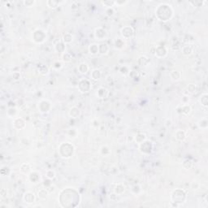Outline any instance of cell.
Listing matches in <instances>:
<instances>
[{
  "instance_id": "cell-1",
  "label": "cell",
  "mask_w": 208,
  "mask_h": 208,
  "mask_svg": "<svg viewBox=\"0 0 208 208\" xmlns=\"http://www.w3.org/2000/svg\"><path fill=\"white\" fill-rule=\"evenodd\" d=\"M58 200L62 207H75L81 202V196L74 188H66L60 193Z\"/></svg>"
},
{
  "instance_id": "cell-2",
  "label": "cell",
  "mask_w": 208,
  "mask_h": 208,
  "mask_svg": "<svg viewBox=\"0 0 208 208\" xmlns=\"http://www.w3.org/2000/svg\"><path fill=\"white\" fill-rule=\"evenodd\" d=\"M155 16L159 20L167 22L170 20L174 16V10L172 6L167 3H162L155 8Z\"/></svg>"
},
{
  "instance_id": "cell-3",
  "label": "cell",
  "mask_w": 208,
  "mask_h": 208,
  "mask_svg": "<svg viewBox=\"0 0 208 208\" xmlns=\"http://www.w3.org/2000/svg\"><path fill=\"white\" fill-rule=\"evenodd\" d=\"M58 153L62 159H68L74 155L75 147L70 142H62L58 146Z\"/></svg>"
},
{
  "instance_id": "cell-4",
  "label": "cell",
  "mask_w": 208,
  "mask_h": 208,
  "mask_svg": "<svg viewBox=\"0 0 208 208\" xmlns=\"http://www.w3.org/2000/svg\"><path fill=\"white\" fill-rule=\"evenodd\" d=\"M170 199L171 202L173 204L174 207H179L186 202L187 194L185 191L182 189H176L171 193Z\"/></svg>"
},
{
  "instance_id": "cell-5",
  "label": "cell",
  "mask_w": 208,
  "mask_h": 208,
  "mask_svg": "<svg viewBox=\"0 0 208 208\" xmlns=\"http://www.w3.org/2000/svg\"><path fill=\"white\" fill-rule=\"evenodd\" d=\"M139 151L143 155H150L154 151V143L150 140H145L138 145Z\"/></svg>"
},
{
  "instance_id": "cell-6",
  "label": "cell",
  "mask_w": 208,
  "mask_h": 208,
  "mask_svg": "<svg viewBox=\"0 0 208 208\" xmlns=\"http://www.w3.org/2000/svg\"><path fill=\"white\" fill-rule=\"evenodd\" d=\"M46 38H47L46 33L42 29H40V28H38V29L34 30L33 34H32V40L37 44L43 43L46 41Z\"/></svg>"
},
{
  "instance_id": "cell-7",
  "label": "cell",
  "mask_w": 208,
  "mask_h": 208,
  "mask_svg": "<svg viewBox=\"0 0 208 208\" xmlns=\"http://www.w3.org/2000/svg\"><path fill=\"white\" fill-rule=\"evenodd\" d=\"M91 88V82L88 79L82 78L78 81L77 89L81 93H83V94L88 93L89 91H90Z\"/></svg>"
},
{
  "instance_id": "cell-8",
  "label": "cell",
  "mask_w": 208,
  "mask_h": 208,
  "mask_svg": "<svg viewBox=\"0 0 208 208\" xmlns=\"http://www.w3.org/2000/svg\"><path fill=\"white\" fill-rule=\"evenodd\" d=\"M38 111L42 114H47L48 112H50V111L52 108V104L51 103V102L43 99L41 100L38 104Z\"/></svg>"
},
{
  "instance_id": "cell-9",
  "label": "cell",
  "mask_w": 208,
  "mask_h": 208,
  "mask_svg": "<svg viewBox=\"0 0 208 208\" xmlns=\"http://www.w3.org/2000/svg\"><path fill=\"white\" fill-rule=\"evenodd\" d=\"M12 125L13 128H14L15 129L22 130L24 129L26 126L25 120H24L23 118H21V117H16V118L13 119Z\"/></svg>"
},
{
  "instance_id": "cell-10",
  "label": "cell",
  "mask_w": 208,
  "mask_h": 208,
  "mask_svg": "<svg viewBox=\"0 0 208 208\" xmlns=\"http://www.w3.org/2000/svg\"><path fill=\"white\" fill-rule=\"evenodd\" d=\"M121 36L124 39H129L132 38V36L134 34V29L131 26H124L120 29Z\"/></svg>"
},
{
  "instance_id": "cell-11",
  "label": "cell",
  "mask_w": 208,
  "mask_h": 208,
  "mask_svg": "<svg viewBox=\"0 0 208 208\" xmlns=\"http://www.w3.org/2000/svg\"><path fill=\"white\" fill-rule=\"evenodd\" d=\"M95 38L98 41H103L107 38V31L102 27H98L95 29Z\"/></svg>"
},
{
  "instance_id": "cell-12",
  "label": "cell",
  "mask_w": 208,
  "mask_h": 208,
  "mask_svg": "<svg viewBox=\"0 0 208 208\" xmlns=\"http://www.w3.org/2000/svg\"><path fill=\"white\" fill-rule=\"evenodd\" d=\"M167 49L165 46H163V45H159L155 47V55L157 58H164V57L167 56Z\"/></svg>"
},
{
  "instance_id": "cell-13",
  "label": "cell",
  "mask_w": 208,
  "mask_h": 208,
  "mask_svg": "<svg viewBox=\"0 0 208 208\" xmlns=\"http://www.w3.org/2000/svg\"><path fill=\"white\" fill-rule=\"evenodd\" d=\"M198 91H199L198 85H194V84H189L184 89V95H186V96H189V95L197 94Z\"/></svg>"
},
{
  "instance_id": "cell-14",
  "label": "cell",
  "mask_w": 208,
  "mask_h": 208,
  "mask_svg": "<svg viewBox=\"0 0 208 208\" xmlns=\"http://www.w3.org/2000/svg\"><path fill=\"white\" fill-rule=\"evenodd\" d=\"M28 180L33 184H37L41 180V174L37 171H31L28 176Z\"/></svg>"
},
{
  "instance_id": "cell-15",
  "label": "cell",
  "mask_w": 208,
  "mask_h": 208,
  "mask_svg": "<svg viewBox=\"0 0 208 208\" xmlns=\"http://www.w3.org/2000/svg\"><path fill=\"white\" fill-rule=\"evenodd\" d=\"M36 200V197H35L34 193L30 191L25 193V194L23 195V201L28 204H32Z\"/></svg>"
},
{
  "instance_id": "cell-16",
  "label": "cell",
  "mask_w": 208,
  "mask_h": 208,
  "mask_svg": "<svg viewBox=\"0 0 208 208\" xmlns=\"http://www.w3.org/2000/svg\"><path fill=\"white\" fill-rule=\"evenodd\" d=\"M81 111L77 107H71L68 111V116L73 119H77L81 116Z\"/></svg>"
},
{
  "instance_id": "cell-17",
  "label": "cell",
  "mask_w": 208,
  "mask_h": 208,
  "mask_svg": "<svg viewBox=\"0 0 208 208\" xmlns=\"http://www.w3.org/2000/svg\"><path fill=\"white\" fill-rule=\"evenodd\" d=\"M112 189H113L114 193L120 196L121 194H123L124 191H125V186L121 183H116V184H114V187Z\"/></svg>"
},
{
  "instance_id": "cell-18",
  "label": "cell",
  "mask_w": 208,
  "mask_h": 208,
  "mask_svg": "<svg viewBox=\"0 0 208 208\" xmlns=\"http://www.w3.org/2000/svg\"><path fill=\"white\" fill-rule=\"evenodd\" d=\"M109 95V91L107 88L105 87H100L98 89V90L96 92V96L97 98H98L99 99H104V98H107Z\"/></svg>"
},
{
  "instance_id": "cell-19",
  "label": "cell",
  "mask_w": 208,
  "mask_h": 208,
  "mask_svg": "<svg viewBox=\"0 0 208 208\" xmlns=\"http://www.w3.org/2000/svg\"><path fill=\"white\" fill-rule=\"evenodd\" d=\"M174 137L178 142H184L186 138V132L182 129H178L174 133Z\"/></svg>"
},
{
  "instance_id": "cell-20",
  "label": "cell",
  "mask_w": 208,
  "mask_h": 208,
  "mask_svg": "<svg viewBox=\"0 0 208 208\" xmlns=\"http://www.w3.org/2000/svg\"><path fill=\"white\" fill-rule=\"evenodd\" d=\"M193 52V48L191 45H185L181 47V53L185 56H189Z\"/></svg>"
},
{
  "instance_id": "cell-21",
  "label": "cell",
  "mask_w": 208,
  "mask_h": 208,
  "mask_svg": "<svg viewBox=\"0 0 208 208\" xmlns=\"http://www.w3.org/2000/svg\"><path fill=\"white\" fill-rule=\"evenodd\" d=\"M55 51H56L57 53H64L65 52V49H66V44L63 42V41H60L57 42L56 44L55 45Z\"/></svg>"
},
{
  "instance_id": "cell-22",
  "label": "cell",
  "mask_w": 208,
  "mask_h": 208,
  "mask_svg": "<svg viewBox=\"0 0 208 208\" xmlns=\"http://www.w3.org/2000/svg\"><path fill=\"white\" fill-rule=\"evenodd\" d=\"M199 103L201 104V106L203 107H208V95L207 93H203L202 95H200V97L199 98Z\"/></svg>"
},
{
  "instance_id": "cell-23",
  "label": "cell",
  "mask_w": 208,
  "mask_h": 208,
  "mask_svg": "<svg viewBox=\"0 0 208 208\" xmlns=\"http://www.w3.org/2000/svg\"><path fill=\"white\" fill-rule=\"evenodd\" d=\"M65 3V1H55V0H48L47 1V5L48 7H50L51 9H55L60 4Z\"/></svg>"
},
{
  "instance_id": "cell-24",
  "label": "cell",
  "mask_w": 208,
  "mask_h": 208,
  "mask_svg": "<svg viewBox=\"0 0 208 208\" xmlns=\"http://www.w3.org/2000/svg\"><path fill=\"white\" fill-rule=\"evenodd\" d=\"M110 47L107 43H101V44H98V54L100 55H107L109 52Z\"/></svg>"
},
{
  "instance_id": "cell-25",
  "label": "cell",
  "mask_w": 208,
  "mask_h": 208,
  "mask_svg": "<svg viewBox=\"0 0 208 208\" xmlns=\"http://www.w3.org/2000/svg\"><path fill=\"white\" fill-rule=\"evenodd\" d=\"M180 111H181V113L184 116H188L192 112V108H191V107L188 103H184L181 106V107H180Z\"/></svg>"
},
{
  "instance_id": "cell-26",
  "label": "cell",
  "mask_w": 208,
  "mask_h": 208,
  "mask_svg": "<svg viewBox=\"0 0 208 208\" xmlns=\"http://www.w3.org/2000/svg\"><path fill=\"white\" fill-rule=\"evenodd\" d=\"M169 76H170L171 79L175 82L179 81L180 79H181V73H180V72H179V71H177V70H172V71H171Z\"/></svg>"
},
{
  "instance_id": "cell-27",
  "label": "cell",
  "mask_w": 208,
  "mask_h": 208,
  "mask_svg": "<svg viewBox=\"0 0 208 208\" xmlns=\"http://www.w3.org/2000/svg\"><path fill=\"white\" fill-rule=\"evenodd\" d=\"M77 70L78 72L82 75H85L86 73H88L89 70V68L88 64L85 63H81L77 66Z\"/></svg>"
},
{
  "instance_id": "cell-28",
  "label": "cell",
  "mask_w": 208,
  "mask_h": 208,
  "mask_svg": "<svg viewBox=\"0 0 208 208\" xmlns=\"http://www.w3.org/2000/svg\"><path fill=\"white\" fill-rule=\"evenodd\" d=\"M146 139H147V137H146L145 133H144V132H138V133H137L135 135V137H134V141H135V142H137L138 145L140 143H142V142H143L144 141H145Z\"/></svg>"
},
{
  "instance_id": "cell-29",
  "label": "cell",
  "mask_w": 208,
  "mask_h": 208,
  "mask_svg": "<svg viewBox=\"0 0 208 208\" xmlns=\"http://www.w3.org/2000/svg\"><path fill=\"white\" fill-rule=\"evenodd\" d=\"M102 76V72L98 68H95L91 71L90 73V77L92 80L94 81H98L99 79L101 78Z\"/></svg>"
},
{
  "instance_id": "cell-30",
  "label": "cell",
  "mask_w": 208,
  "mask_h": 208,
  "mask_svg": "<svg viewBox=\"0 0 208 208\" xmlns=\"http://www.w3.org/2000/svg\"><path fill=\"white\" fill-rule=\"evenodd\" d=\"M150 62H151L150 59L145 55H141L137 59V63L140 66H146L150 63Z\"/></svg>"
},
{
  "instance_id": "cell-31",
  "label": "cell",
  "mask_w": 208,
  "mask_h": 208,
  "mask_svg": "<svg viewBox=\"0 0 208 208\" xmlns=\"http://www.w3.org/2000/svg\"><path fill=\"white\" fill-rule=\"evenodd\" d=\"M49 195V191L47 189H41L38 191V197L39 199L44 200Z\"/></svg>"
},
{
  "instance_id": "cell-32",
  "label": "cell",
  "mask_w": 208,
  "mask_h": 208,
  "mask_svg": "<svg viewBox=\"0 0 208 208\" xmlns=\"http://www.w3.org/2000/svg\"><path fill=\"white\" fill-rule=\"evenodd\" d=\"M198 127L200 129H207L208 128V120L207 118H202L198 122Z\"/></svg>"
},
{
  "instance_id": "cell-33",
  "label": "cell",
  "mask_w": 208,
  "mask_h": 208,
  "mask_svg": "<svg viewBox=\"0 0 208 208\" xmlns=\"http://www.w3.org/2000/svg\"><path fill=\"white\" fill-rule=\"evenodd\" d=\"M89 52L93 55H98V44H96V43H92L89 46Z\"/></svg>"
},
{
  "instance_id": "cell-34",
  "label": "cell",
  "mask_w": 208,
  "mask_h": 208,
  "mask_svg": "<svg viewBox=\"0 0 208 208\" xmlns=\"http://www.w3.org/2000/svg\"><path fill=\"white\" fill-rule=\"evenodd\" d=\"M62 41L65 43V44H69L72 41H73V35L70 33H66L65 34L63 35V39Z\"/></svg>"
},
{
  "instance_id": "cell-35",
  "label": "cell",
  "mask_w": 208,
  "mask_h": 208,
  "mask_svg": "<svg viewBox=\"0 0 208 208\" xmlns=\"http://www.w3.org/2000/svg\"><path fill=\"white\" fill-rule=\"evenodd\" d=\"M114 45H115V47L116 48V49L121 50V49H123V48L124 47L125 42L124 41L123 39H121V38H117L116 40L115 41Z\"/></svg>"
},
{
  "instance_id": "cell-36",
  "label": "cell",
  "mask_w": 208,
  "mask_h": 208,
  "mask_svg": "<svg viewBox=\"0 0 208 208\" xmlns=\"http://www.w3.org/2000/svg\"><path fill=\"white\" fill-rule=\"evenodd\" d=\"M111 151L110 147H108L107 145H103L100 148V154L103 156H108L111 155Z\"/></svg>"
},
{
  "instance_id": "cell-37",
  "label": "cell",
  "mask_w": 208,
  "mask_h": 208,
  "mask_svg": "<svg viewBox=\"0 0 208 208\" xmlns=\"http://www.w3.org/2000/svg\"><path fill=\"white\" fill-rule=\"evenodd\" d=\"M20 172L23 173L27 174L31 172V166L29 164H23L20 166Z\"/></svg>"
},
{
  "instance_id": "cell-38",
  "label": "cell",
  "mask_w": 208,
  "mask_h": 208,
  "mask_svg": "<svg viewBox=\"0 0 208 208\" xmlns=\"http://www.w3.org/2000/svg\"><path fill=\"white\" fill-rule=\"evenodd\" d=\"M182 165L184 168H185V169H187V170H189V169H191V168H192L193 165V160H191V159H185V160H184Z\"/></svg>"
},
{
  "instance_id": "cell-39",
  "label": "cell",
  "mask_w": 208,
  "mask_h": 208,
  "mask_svg": "<svg viewBox=\"0 0 208 208\" xmlns=\"http://www.w3.org/2000/svg\"><path fill=\"white\" fill-rule=\"evenodd\" d=\"M62 60L65 63H70L73 60V57H72L70 53L64 52V53L62 54Z\"/></svg>"
},
{
  "instance_id": "cell-40",
  "label": "cell",
  "mask_w": 208,
  "mask_h": 208,
  "mask_svg": "<svg viewBox=\"0 0 208 208\" xmlns=\"http://www.w3.org/2000/svg\"><path fill=\"white\" fill-rule=\"evenodd\" d=\"M67 135L68 136V137H70V138H75L76 137V135H77V131H76V129H74V128L69 129L68 130Z\"/></svg>"
},
{
  "instance_id": "cell-41",
  "label": "cell",
  "mask_w": 208,
  "mask_h": 208,
  "mask_svg": "<svg viewBox=\"0 0 208 208\" xmlns=\"http://www.w3.org/2000/svg\"><path fill=\"white\" fill-rule=\"evenodd\" d=\"M49 72H50L49 68L47 66H46V65H41L39 68V73L41 75H43V76H47L48 73H49Z\"/></svg>"
},
{
  "instance_id": "cell-42",
  "label": "cell",
  "mask_w": 208,
  "mask_h": 208,
  "mask_svg": "<svg viewBox=\"0 0 208 208\" xmlns=\"http://www.w3.org/2000/svg\"><path fill=\"white\" fill-rule=\"evenodd\" d=\"M7 114L9 117L12 118H16V115L17 114V110H16V107H11L8 109V111H7Z\"/></svg>"
},
{
  "instance_id": "cell-43",
  "label": "cell",
  "mask_w": 208,
  "mask_h": 208,
  "mask_svg": "<svg viewBox=\"0 0 208 208\" xmlns=\"http://www.w3.org/2000/svg\"><path fill=\"white\" fill-rule=\"evenodd\" d=\"M46 177H47V178H48V179L53 180L54 178L55 177V171L53 170L47 171V172H46Z\"/></svg>"
},
{
  "instance_id": "cell-44",
  "label": "cell",
  "mask_w": 208,
  "mask_h": 208,
  "mask_svg": "<svg viewBox=\"0 0 208 208\" xmlns=\"http://www.w3.org/2000/svg\"><path fill=\"white\" fill-rule=\"evenodd\" d=\"M105 12H106V15H107V16L111 17V16H114V14H115V9H114L113 7H107Z\"/></svg>"
},
{
  "instance_id": "cell-45",
  "label": "cell",
  "mask_w": 208,
  "mask_h": 208,
  "mask_svg": "<svg viewBox=\"0 0 208 208\" xmlns=\"http://www.w3.org/2000/svg\"><path fill=\"white\" fill-rule=\"evenodd\" d=\"M102 4L107 7H112L115 5V1H111V0H107V1H103Z\"/></svg>"
},
{
  "instance_id": "cell-46",
  "label": "cell",
  "mask_w": 208,
  "mask_h": 208,
  "mask_svg": "<svg viewBox=\"0 0 208 208\" xmlns=\"http://www.w3.org/2000/svg\"><path fill=\"white\" fill-rule=\"evenodd\" d=\"M207 3V1H201V0H197V1H193V2H189L190 4H192L193 7H201L203 5V3Z\"/></svg>"
},
{
  "instance_id": "cell-47",
  "label": "cell",
  "mask_w": 208,
  "mask_h": 208,
  "mask_svg": "<svg viewBox=\"0 0 208 208\" xmlns=\"http://www.w3.org/2000/svg\"><path fill=\"white\" fill-rule=\"evenodd\" d=\"M129 72L130 71L129 70V68H128V67L127 66H122L121 68H120V74H122V75H124V76H125V75H127V74H129Z\"/></svg>"
},
{
  "instance_id": "cell-48",
  "label": "cell",
  "mask_w": 208,
  "mask_h": 208,
  "mask_svg": "<svg viewBox=\"0 0 208 208\" xmlns=\"http://www.w3.org/2000/svg\"><path fill=\"white\" fill-rule=\"evenodd\" d=\"M23 3H24V5L25 7H33L35 3H36V2H35L34 0H25V1L23 2Z\"/></svg>"
},
{
  "instance_id": "cell-49",
  "label": "cell",
  "mask_w": 208,
  "mask_h": 208,
  "mask_svg": "<svg viewBox=\"0 0 208 208\" xmlns=\"http://www.w3.org/2000/svg\"><path fill=\"white\" fill-rule=\"evenodd\" d=\"M53 68H55V69H56V70L60 69V68H62V63H60V61H56V62H55V63H54Z\"/></svg>"
},
{
  "instance_id": "cell-50",
  "label": "cell",
  "mask_w": 208,
  "mask_h": 208,
  "mask_svg": "<svg viewBox=\"0 0 208 208\" xmlns=\"http://www.w3.org/2000/svg\"><path fill=\"white\" fill-rule=\"evenodd\" d=\"M44 186L46 187V189H48L49 187H51V185H52V183H51V179H48L47 180H44Z\"/></svg>"
},
{
  "instance_id": "cell-51",
  "label": "cell",
  "mask_w": 208,
  "mask_h": 208,
  "mask_svg": "<svg viewBox=\"0 0 208 208\" xmlns=\"http://www.w3.org/2000/svg\"><path fill=\"white\" fill-rule=\"evenodd\" d=\"M12 77L13 80H15V81H19L20 79V73L19 72H15V73H13Z\"/></svg>"
},
{
  "instance_id": "cell-52",
  "label": "cell",
  "mask_w": 208,
  "mask_h": 208,
  "mask_svg": "<svg viewBox=\"0 0 208 208\" xmlns=\"http://www.w3.org/2000/svg\"><path fill=\"white\" fill-rule=\"evenodd\" d=\"M126 3H128L127 1H122V2H120V1H115V5H117V6L119 7L123 6L124 4H126Z\"/></svg>"
}]
</instances>
